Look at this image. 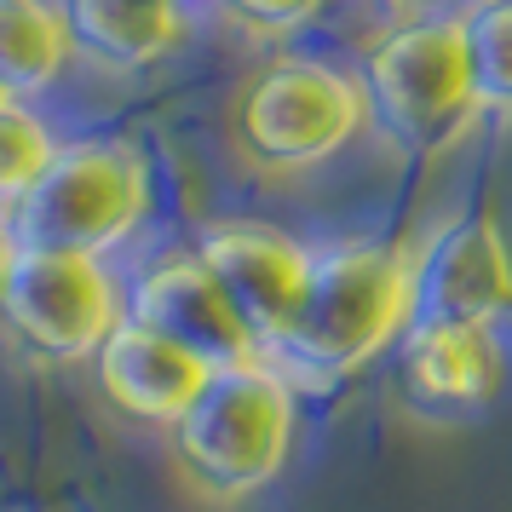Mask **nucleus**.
I'll return each mask as SVG.
<instances>
[{
  "instance_id": "f03ea898",
  "label": "nucleus",
  "mask_w": 512,
  "mask_h": 512,
  "mask_svg": "<svg viewBox=\"0 0 512 512\" xmlns=\"http://www.w3.org/2000/svg\"><path fill=\"white\" fill-rule=\"evenodd\" d=\"M185 478L213 501H242L277 484L294 455V386L265 363L213 369L202 397L167 426Z\"/></svg>"
},
{
  "instance_id": "7ed1b4c3",
  "label": "nucleus",
  "mask_w": 512,
  "mask_h": 512,
  "mask_svg": "<svg viewBox=\"0 0 512 512\" xmlns=\"http://www.w3.org/2000/svg\"><path fill=\"white\" fill-rule=\"evenodd\" d=\"M150 219V156L133 139H75L58 144L41 185L12 208L18 248L110 259Z\"/></svg>"
},
{
  "instance_id": "dca6fc26",
  "label": "nucleus",
  "mask_w": 512,
  "mask_h": 512,
  "mask_svg": "<svg viewBox=\"0 0 512 512\" xmlns=\"http://www.w3.org/2000/svg\"><path fill=\"white\" fill-rule=\"evenodd\" d=\"M225 18H231L242 35H259V41H288L323 18L328 0H213Z\"/></svg>"
},
{
  "instance_id": "f3484780",
  "label": "nucleus",
  "mask_w": 512,
  "mask_h": 512,
  "mask_svg": "<svg viewBox=\"0 0 512 512\" xmlns=\"http://www.w3.org/2000/svg\"><path fill=\"white\" fill-rule=\"evenodd\" d=\"M12 259H18V236H12L6 219H0V294H6V271H12Z\"/></svg>"
},
{
  "instance_id": "9d476101",
  "label": "nucleus",
  "mask_w": 512,
  "mask_h": 512,
  "mask_svg": "<svg viewBox=\"0 0 512 512\" xmlns=\"http://www.w3.org/2000/svg\"><path fill=\"white\" fill-rule=\"evenodd\" d=\"M93 369L104 403L144 426H173L213 380V363L202 351L167 340L162 328L139 323V317H121L104 334V346L93 351Z\"/></svg>"
},
{
  "instance_id": "1a4fd4ad",
  "label": "nucleus",
  "mask_w": 512,
  "mask_h": 512,
  "mask_svg": "<svg viewBox=\"0 0 512 512\" xmlns=\"http://www.w3.org/2000/svg\"><path fill=\"white\" fill-rule=\"evenodd\" d=\"M397 369H403V392L420 409L438 415H478L507 392L512 351L507 334L489 323H466V317H426L403 328L397 340Z\"/></svg>"
},
{
  "instance_id": "20e7f679",
  "label": "nucleus",
  "mask_w": 512,
  "mask_h": 512,
  "mask_svg": "<svg viewBox=\"0 0 512 512\" xmlns=\"http://www.w3.org/2000/svg\"><path fill=\"white\" fill-rule=\"evenodd\" d=\"M369 127L363 75L328 58H271L236 98V144L265 173H311Z\"/></svg>"
},
{
  "instance_id": "4468645a",
  "label": "nucleus",
  "mask_w": 512,
  "mask_h": 512,
  "mask_svg": "<svg viewBox=\"0 0 512 512\" xmlns=\"http://www.w3.org/2000/svg\"><path fill=\"white\" fill-rule=\"evenodd\" d=\"M52 156H58L52 121L24 98H6L0 104V219H12V208L41 185Z\"/></svg>"
},
{
  "instance_id": "2eb2a0df",
  "label": "nucleus",
  "mask_w": 512,
  "mask_h": 512,
  "mask_svg": "<svg viewBox=\"0 0 512 512\" xmlns=\"http://www.w3.org/2000/svg\"><path fill=\"white\" fill-rule=\"evenodd\" d=\"M461 29L472 52L478 110L512 116V0H472L461 12Z\"/></svg>"
},
{
  "instance_id": "39448f33",
  "label": "nucleus",
  "mask_w": 512,
  "mask_h": 512,
  "mask_svg": "<svg viewBox=\"0 0 512 512\" xmlns=\"http://www.w3.org/2000/svg\"><path fill=\"white\" fill-rule=\"evenodd\" d=\"M363 93L380 127L409 156H432L443 144H455L478 116V81H472L461 12L380 35L363 64Z\"/></svg>"
},
{
  "instance_id": "f8f14e48",
  "label": "nucleus",
  "mask_w": 512,
  "mask_h": 512,
  "mask_svg": "<svg viewBox=\"0 0 512 512\" xmlns=\"http://www.w3.org/2000/svg\"><path fill=\"white\" fill-rule=\"evenodd\" d=\"M70 47L93 58L98 70L139 75L190 41L196 12L190 0H58Z\"/></svg>"
},
{
  "instance_id": "0eeeda50",
  "label": "nucleus",
  "mask_w": 512,
  "mask_h": 512,
  "mask_svg": "<svg viewBox=\"0 0 512 512\" xmlns=\"http://www.w3.org/2000/svg\"><path fill=\"white\" fill-rule=\"evenodd\" d=\"M196 254L225 282V294L248 317L265 351H277L294 334L305 300H311V271H317V254L305 242H294L277 225H259V219H213Z\"/></svg>"
},
{
  "instance_id": "423d86ee",
  "label": "nucleus",
  "mask_w": 512,
  "mask_h": 512,
  "mask_svg": "<svg viewBox=\"0 0 512 512\" xmlns=\"http://www.w3.org/2000/svg\"><path fill=\"white\" fill-rule=\"evenodd\" d=\"M127 317L110 259L58 254V248H18L0 294L6 334L41 363H93L104 334Z\"/></svg>"
},
{
  "instance_id": "a211bd4d",
  "label": "nucleus",
  "mask_w": 512,
  "mask_h": 512,
  "mask_svg": "<svg viewBox=\"0 0 512 512\" xmlns=\"http://www.w3.org/2000/svg\"><path fill=\"white\" fill-rule=\"evenodd\" d=\"M0 104H6V93H0Z\"/></svg>"
},
{
  "instance_id": "ddd939ff",
  "label": "nucleus",
  "mask_w": 512,
  "mask_h": 512,
  "mask_svg": "<svg viewBox=\"0 0 512 512\" xmlns=\"http://www.w3.org/2000/svg\"><path fill=\"white\" fill-rule=\"evenodd\" d=\"M70 29L58 0H0V93L41 98L70 70Z\"/></svg>"
},
{
  "instance_id": "f257e3e1",
  "label": "nucleus",
  "mask_w": 512,
  "mask_h": 512,
  "mask_svg": "<svg viewBox=\"0 0 512 512\" xmlns=\"http://www.w3.org/2000/svg\"><path fill=\"white\" fill-rule=\"evenodd\" d=\"M420 317V254L397 242H340L317 254L311 300L294 334L271 351L305 380H346L403 340Z\"/></svg>"
},
{
  "instance_id": "9b49d317",
  "label": "nucleus",
  "mask_w": 512,
  "mask_h": 512,
  "mask_svg": "<svg viewBox=\"0 0 512 512\" xmlns=\"http://www.w3.org/2000/svg\"><path fill=\"white\" fill-rule=\"evenodd\" d=\"M420 311L466 323H512V236L501 219H455L420 248Z\"/></svg>"
},
{
  "instance_id": "6e6552de",
  "label": "nucleus",
  "mask_w": 512,
  "mask_h": 512,
  "mask_svg": "<svg viewBox=\"0 0 512 512\" xmlns=\"http://www.w3.org/2000/svg\"><path fill=\"white\" fill-rule=\"evenodd\" d=\"M127 317L162 328L167 340L202 351L213 369H236V363H265L271 351L259 346L248 317L236 311L225 282L213 277L196 248H167L139 271L133 294H127Z\"/></svg>"
}]
</instances>
